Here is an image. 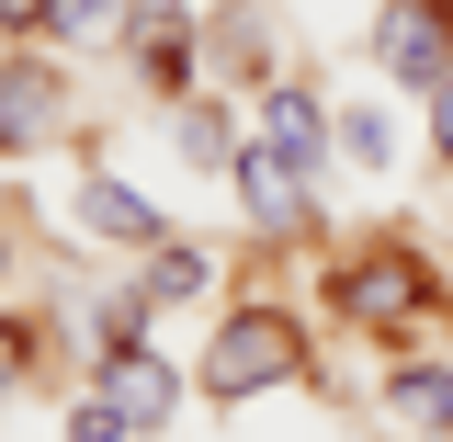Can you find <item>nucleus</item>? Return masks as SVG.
<instances>
[{
	"mask_svg": "<svg viewBox=\"0 0 453 442\" xmlns=\"http://www.w3.org/2000/svg\"><path fill=\"white\" fill-rule=\"evenodd\" d=\"M306 375V330L283 318V306H238L216 340H204V397L216 408H238V397H261V386H295Z\"/></svg>",
	"mask_w": 453,
	"mask_h": 442,
	"instance_id": "f257e3e1",
	"label": "nucleus"
},
{
	"mask_svg": "<svg viewBox=\"0 0 453 442\" xmlns=\"http://www.w3.org/2000/svg\"><path fill=\"white\" fill-rule=\"evenodd\" d=\"M329 306L363 318V330H386V340H408V318L431 306V261H419L408 238H386V250H363V261L329 273Z\"/></svg>",
	"mask_w": 453,
	"mask_h": 442,
	"instance_id": "f03ea898",
	"label": "nucleus"
},
{
	"mask_svg": "<svg viewBox=\"0 0 453 442\" xmlns=\"http://www.w3.org/2000/svg\"><path fill=\"white\" fill-rule=\"evenodd\" d=\"M374 68H386L396 91H442V80H453V0H386Z\"/></svg>",
	"mask_w": 453,
	"mask_h": 442,
	"instance_id": "7ed1b4c3",
	"label": "nucleus"
},
{
	"mask_svg": "<svg viewBox=\"0 0 453 442\" xmlns=\"http://www.w3.org/2000/svg\"><path fill=\"white\" fill-rule=\"evenodd\" d=\"M226 182L250 193V216L273 227V238H306V227H318V182H306V170L283 159L273 136H238V159H226Z\"/></svg>",
	"mask_w": 453,
	"mask_h": 442,
	"instance_id": "20e7f679",
	"label": "nucleus"
},
{
	"mask_svg": "<svg viewBox=\"0 0 453 442\" xmlns=\"http://www.w3.org/2000/svg\"><path fill=\"white\" fill-rule=\"evenodd\" d=\"M261 136H273L283 159H295L306 182H318V170H329V136H340V113L318 103L306 80H273V91H261Z\"/></svg>",
	"mask_w": 453,
	"mask_h": 442,
	"instance_id": "39448f33",
	"label": "nucleus"
},
{
	"mask_svg": "<svg viewBox=\"0 0 453 442\" xmlns=\"http://www.w3.org/2000/svg\"><path fill=\"white\" fill-rule=\"evenodd\" d=\"M80 227H91V238H113V250H159V238H170L159 205H148V193H125V182H103V170L80 182Z\"/></svg>",
	"mask_w": 453,
	"mask_h": 442,
	"instance_id": "423d86ee",
	"label": "nucleus"
},
{
	"mask_svg": "<svg viewBox=\"0 0 453 442\" xmlns=\"http://www.w3.org/2000/svg\"><path fill=\"white\" fill-rule=\"evenodd\" d=\"M103 397L125 408V420H136V431H159V420H170V397H181V386H170V363H159V352L136 340V352H113V363H103Z\"/></svg>",
	"mask_w": 453,
	"mask_h": 442,
	"instance_id": "0eeeda50",
	"label": "nucleus"
},
{
	"mask_svg": "<svg viewBox=\"0 0 453 442\" xmlns=\"http://www.w3.org/2000/svg\"><path fill=\"white\" fill-rule=\"evenodd\" d=\"M386 408L419 442H453V363H396V375H386Z\"/></svg>",
	"mask_w": 453,
	"mask_h": 442,
	"instance_id": "6e6552de",
	"label": "nucleus"
},
{
	"mask_svg": "<svg viewBox=\"0 0 453 442\" xmlns=\"http://www.w3.org/2000/svg\"><path fill=\"white\" fill-rule=\"evenodd\" d=\"M136 57H148V91H170V103L193 91V35H181V12H170V0L136 12Z\"/></svg>",
	"mask_w": 453,
	"mask_h": 442,
	"instance_id": "1a4fd4ad",
	"label": "nucleus"
},
{
	"mask_svg": "<svg viewBox=\"0 0 453 442\" xmlns=\"http://www.w3.org/2000/svg\"><path fill=\"white\" fill-rule=\"evenodd\" d=\"M46 113H57V80H46V68H0V148H23Z\"/></svg>",
	"mask_w": 453,
	"mask_h": 442,
	"instance_id": "9d476101",
	"label": "nucleus"
},
{
	"mask_svg": "<svg viewBox=\"0 0 453 442\" xmlns=\"http://www.w3.org/2000/svg\"><path fill=\"white\" fill-rule=\"evenodd\" d=\"M113 23H136V0H46L57 46H91V35H113Z\"/></svg>",
	"mask_w": 453,
	"mask_h": 442,
	"instance_id": "9b49d317",
	"label": "nucleus"
},
{
	"mask_svg": "<svg viewBox=\"0 0 453 442\" xmlns=\"http://www.w3.org/2000/svg\"><path fill=\"white\" fill-rule=\"evenodd\" d=\"M340 148H351V170H396V125H386V103H351V113H340Z\"/></svg>",
	"mask_w": 453,
	"mask_h": 442,
	"instance_id": "f8f14e48",
	"label": "nucleus"
},
{
	"mask_svg": "<svg viewBox=\"0 0 453 442\" xmlns=\"http://www.w3.org/2000/svg\"><path fill=\"white\" fill-rule=\"evenodd\" d=\"M170 295H204V250H170L159 238V261L136 273V306H170Z\"/></svg>",
	"mask_w": 453,
	"mask_h": 442,
	"instance_id": "ddd939ff",
	"label": "nucleus"
},
{
	"mask_svg": "<svg viewBox=\"0 0 453 442\" xmlns=\"http://www.w3.org/2000/svg\"><path fill=\"white\" fill-rule=\"evenodd\" d=\"M181 148H193V170H226V159H238V136H226L216 103H181Z\"/></svg>",
	"mask_w": 453,
	"mask_h": 442,
	"instance_id": "4468645a",
	"label": "nucleus"
},
{
	"mask_svg": "<svg viewBox=\"0 0 453 442\" xmlns=\"http://www.w3.org/2000/svg\"><path fill=\"white\" fill-rule=\"evenodd\" d=\"M136 431V420H125V408H113V397H91V408H80V420H68V442H125Z\"/></svg>",
	"mask_w": 453,
	"mask_h": 442,
	"instance_id": "2eb2a0df",
	"label": "nucleus"
},
{
	"mask_svg": "<svg viewBox=\"0 0 453 442\" xmlns=\"http://www.w3.org/2000/svg\"><path fill=\"white\" fill-rule=\"evenodd\" d=\"M431 159L453 170V80H442V91H431Z\"/></svg>",
	"mask_w": 453,
	"mask_h": 442,
	"instance_id": "dca6fc26",
	"label": "nucleus"
},
{
	"mask_svg": "<svg viewBox=\"0 0 453 442\" xmlns=\"http://www.w3.org/2000/svg\"><path fill=\"white\" fill-rule=\"evenodd\" d=\"M23 352H35V330H23V318H0V386L23 375Z\"/></svg>",
	"mask_w": 453,
	"mask_h": 442,
	"instance_id": "f3484780",
	"label": "nucleus"
},
{
	"mask_svg": "<svg viewBox=\"0 0 453 442\" xmlns=\"http://www.w3.org/2000/svg\"><path fill=\"white\" fill-rule=\"evenodd\" d=\"M0 23H46V0H0Z\"/></svg>",
	"mask_w": 453,
	"mask_h": 442,
	"instance_id": "a211bd4d",
	"label": "nucleus"
}]
</instances>
